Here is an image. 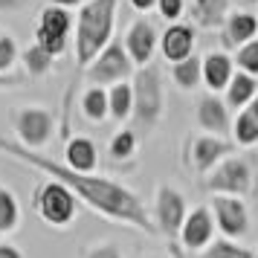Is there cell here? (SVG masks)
<instances>
[{"mask_svg": "<svg viewBox=\"0 0 258 258\" xmlns=\"http://www.w3.org/2000/svg\"><path fill=\"white\" fill-rule=\"evenodd\" d=\"M0 154H9L15 160H24V163L35 165L38 171H44L55 183H61L73 198L79 195L87 206H93L99 215H105L110 221L131 223V226H137L142 232H157L151 218H148V212H145V206H142V200L131 188L119 186V183L107 180V177L79 174V171L67 168L64 163H55V160L44 157L41 151H29L21 142H12V140H6V137H0Z\"/></svg>", "mask_w": 258, "mask_h": 258, "instance_id": "cell-1", "label": "cell"}, {"mask_svg": "<svg viewBox=\"0 0 258 258\" xmlns=\"http://www.w3.org/2000/svg\"><path fill=\"white\" fill-rule=\"evenodd\" d=\"M119 0H84L76 18V61L87 67L110 44Z\"/></svg>", "mask_w": 258, "mask_h": 258, "instance_id": "cell-2", "label": "cell"}, {"mask_svg": "<svg viewBox=\"0 0 258 258\" xmlns=\"http://www.w3.org/2000/svg\"><path fill=\"white\" fill-rule=\"evenodd\" d=\"M131 96H134V107L131 113L137 116L142 128H151L163 113V82L160 73L154 67H140L134 73V84H131Z\"/></svg>", "mask_w": 258, "mask_h": 258, "instance_id": "cell-3", "label": "cell"}, {"mask_svg": "<svg viewBox=\"0 0 258 258\" xmlns=\"http://www.w3.org/2000/svg\"><path fill=\"white\" fill-rule=\"evenodd\" d=\"M131 73H134V64H131L128 52L122 47V41H110V44L87 64V79H90L93 87L119 84V82H125Z\"/></svg>", "mask_w": 258, "mask_h": 258, "instance_id": "cell-4", "label": "cell"}, {"mask_svg": "<svg viewBox=\"0 0 258 258\" xmlns=\"http://www.w3.org/2000/svg\"><path fill=\"white\" fill-rule=\"evenodd\" d=\"M70 29H73V18L67 9H61V6H52L49 3L47 9L41 12L38 18V32H35V44L47 55L52 58H58L67 52V38H70Z\"/></svg>", "mask_w": 258, "mask_h": 258, "instance_id": "cell-5", "label": "cell"}, {"mask_svg": "<svg viewBox=\"0 0 258 258\" xmlns=\"http://www.w3.org/2000/svg\"><path fill=\"white\" fill-rule=\"evenodd\" d=\"M206 188H209V191H215V195L244 198L246 191L252 188V168H249V163H246V160H241V157L221 160V163L209 171Z\"/></svg>", "mask_w": 258, "mask_h": 258, "instance_id": "cell-6", "label": "cell"}, {"mask_svg": "<svg viewBox=\"0 0 258 258\" xmlns=\"http://www.w3.org/2000/svg\"><path fill=\"white\" fill-rule=\"evenodd\" d=\"M35 212L49 226H67L76 218V198L61 183H44L35 195Z\"/></svg>", "mask_w": 258, "mask_h": 258, "instance_id": "cell-7", "label": "cell"}, {"mask_svg": "<svg viewBox=\"0 0 258 258\" xmlns=\"http://www.w3.org/2000/svg\"><path fill=\"white\" fill-rule=\"evenodd\" d=\"M15 131H18L24 148L41 151L52 134V113L47 107H21L15 113Z\"/></svg>", "mask_w": 258, "mask_h": 258, "instance_id": "cell-8", "label": "cell"}, {"mask_svg": "<svg viewBox=\"0 0 258 258\" xmlns=\"http://www.w3.org/2000/svg\"><path fill=\"white\" fill-rule=\"evenodd\" d=\"M212 212H215V223L229 241L241 238L249 232V215L241 198H229V195H215L212 200Z\"/></svg>", "mask_w": 258, "mask_h": 258, "instance_id": "cell-9", "label": "cell"}, {"mask_svg": "<svg viewBox=\"0 0 258 258\" xmlns=\"http://www.w3.org/2000/svg\"><path fill=\"white\" fill-rule=\"evenodd\" d=\"M232 154H235V142H226L221 137H212V134L195 137V140L188 142V163L200 174H209L221 160L232 157Z\"/></svg>", "mask_w": 258, "mask_h": 258, "instance_id": "cell-10", "label": "cell"}, {"mask_svg": "<svg viewBox=\"0 0 258 258\" xmlns=\"http://www.w3.org/2000/svg\"><path fill=\"white\" fill-rule=\"evenodd\" d=\"M157 226H160V232L165 235H177L180 232V226L186 221V198L171 186H160L157 188Z\"/></svg>", "mask_w": 258, "mask_h": 258, "instance_id": "cell-11", "label": "cell"}, {"mask_svg": "<svg viewBox=\"0 0 258 258\" xmlns=\"http://www.w3.org/2000/svg\"><path fill=\"white\" fill-rule=\"evenodd\" d=\"M177 235L186 249H206L215 241V221H212L209 206H198V209L186 212V221Z\"/></svg>", "mask_w": 258, "mask_h": 258, "instance_id": "cell-12", "label": "cell"}, {"mask_svg": "<svg viewBox=\"0 0 258 258\" xmlns=\"http://www.w3.org/2000/svg\"><path fill=\"white\" fill-rule=\"evenodd\" d=\"M125 52L134 67H145L154 58V49H157V29L151 21H137L131 24L128 35H125Z\"/></svg>", "mask_w": 258, "mask_h": 258, "instance_id": "cell-13", "label": "cell"}, {"mask_svg": "<svg viewBox=\"0 0 258 258\" xmlns=\"http://www.w3.org/2000/svg\"><path fill=\"white\" fill-rule=\"evenodd\" d=\"M198 122L200 128L212 134V137H223L226 131L232 128V119H229V110H226V102H221L215 93L203 96L198 105Z\"/></svg>", "mask_w": 258, "mask_h": 258, "instance_id": "cell-14", "label": "cell"}, {"mask_svg": "<svg viewBox=\"0 0 258 258\" xmlns=\"http://www.w3.org/2000/svg\"><path fill=\"white\" fill-rule=\"evenodd\" d=\"M157 44L163 49V58L177 64V61L191 55V49H195V29L186 24H171L163 32V41H157Z\"/></svg>", "mask_w": 258, "mask_h": 258, "instance_id": "cell-15", "label": "cell"}, {"mask_svg": "<svg viewBox=\"0 0 258 258\" xmlns=\"http://www.w3.org/2000/svg\"><path fill=\"white\" fill-rule=\"evenodd\" d=\"M235 64L226 52H209L206 58L200 61V82L206 84L209 90H226V84L232 79Z\"/></svg>", "mask_w": 258, "mask_h": 258, "instance_id": "cell-16", "label": "cell"}, {"mask_svg": "<svg viewBox=\"0 0 258 258\" xmlns=\"http://www.w3.org/2000/svg\"><path fill=\"white\" fill-rule=\"evenodd\" d=\"M67 168L79 171V174H93L96 168V145L87 137H73L67 142V151H64Z\"/></svg>", "mask_w": 258, "mask_h": 258, "instance_id": "cell-17", "label": "cell"}, {"mask_svg": "<svg viewBox=\"0 0 258 258\" xmlns=\"http://www.w3.org/2000/svg\"><path fill=\"white\" fill-rule=\"evenodd\" d=\"M232 134H235V145H255L258 142V93L252 96V102L246 107H241L238 119L232 122Z\"/></svg>", "mask_w": 258, "mask_h": 258, "instance_id": "cell-18", "label": "cell"}, {"mask_svg": "<svg viewBox=\"0 0 258 258\" xmlns=\"http://www.w3.org/2000/svg\"><path fill=\"white\" fill-rule=\"evenodd\" d=\"M258 93V82L246 73H232V79L226 84V105L229 107H246L252 102V96Z\"/></svg>", "mask_w": 258, "mask_h": 258, "instance_id": "cell-19", "label": "cell"}, {"mask_svg": "<svg viewBox=\"0 0 258 258\" xmlns=\"http://www.w3.org/2000/svg\"><path fill=\"white\" fill-rule=\"evenodd\" d=\"M258 35V18L249 12H235L226 21V38L232 44H246Z\"/></svg>", "mask_w": 258, "mask_h": 258, "instance_id": "cell-20", "label": "cell"}, {"mask_svg": "<svg viewBox=\"0 0 258 258\" xmlns=\"http://www.w3.org/2000/svg\"><path fill=\"white\" fill-rule=\"evenodd\" d=\"M226 9H229V0H195V6H191L195 21H200L209 29L226 24Z\"/></svg>", "mask_w": 258, "mask_h": 258, "instance_id": "cell-21", "label": "cell"}, {"mask_svg": "<svg viewBox=\"0 0 258 258\" xmlns=\"http://www.w3.org/2000/svg\"><path fill=\"white\" fill-rule=\"evenodd\" d=\"M131 107H134V96H131V84L128 82H119L110 84L107 90V113L113 119H128L131 116Z\"/></svg>", "mask_w": 258, "mask_h": 258, "instance_id": "cell-22", "label": "cell"}, {"mask_svg": "<svg viewBox=\"0 0 258 258\" xmlns=\"http://www.w3.org/2000/svg\"><path fill=\"white\" fill-rule=\"evenodd\" d=\"M21 223V206L9 188L0 186V235L15 232V226Z\"/></svg>", "mask_w": 258, "mask_h": 258, "instance_id": "cell-23", "label": "cell"}, {"mask_svg": "<svg viewBox=\"0 0 258 258\" xmlns=\"http://www.w3.org/2000/svg\"><path fill=\"white\" fill-rule=\"evenodd\" d=\"M82 110L90 122H105V116H107V90L105 87H90V90H84Z\"/></svg>", "mask_w": 258, "mask_h": 258, "instance_id": "cell-24", "label": "cell"}, {"mask_svg": "<svg viewBox=\"0 0 258 258\" xmlns=\"http://www.w3.org/2000/svg\"><path fill=\"white\" fill-rule=\"evenodd\" d=\"M171 76H174V82L180 84L183 90H195L200 84V61L195 58V55L177 61V64H171Z\"/></svg>", "mask_w": 258, "mask_h": 258, "instance_id": "cell-25", "label": "cell"}, {"mask_svg": "<svg viewBox=\"0 0 258 258\" xmlns=\"http://www.w3.org/2000/svg\"><path fill=\"white\" fill-rule=\"evenodd\" d=\"M203 258H252V249L235 244L229 238H218V241H212V244L206 246Z\"/></svg>", "mask_w": 258, "mask_h": 258, "instance_id": "cell-26", "label": "cell"}, {"mask_svg": "<svg viewBox=\"0 0 258 258\" xmlns=\"http://www.w3.org/2000/svg\"><path fill=\"white\" fill-rule=\"evenodd\" d=\"M232 64H238V73H246V76L255 79L258 76V38L241 44V49H238V55H235Z\"/></svg>", "mask_w": 258, "mask_h": 258, "instance_id": "cell-27", "label": "cell"}, {"mask_svg": "<svg viewBox=\"0 0 258 258\" xmlns=\"http://www.w3.org/2000/svg\"><path fill=\"white\" fill-rule=\"evenodd\" d=\"M52 55H47L44 49L38 47V44H32V47L24 52V64L26 70L32 73V76H44V73H49V67H52Z\"/></svg>", "mask_w": 258, "mask_h": 258, "instance_id": "cell-28", "label": "cell"}, {"mask_svg": "<svg viewBox=\"0 0 258 258\" xmlns=\"http://www.w3.org/2000/svg\"><path fill=\"white\" fill-rule=\"evenodd\" d=\"M134 151H137L134 131H119V134H113V140H110V157L113 160H128V157H134Z\"/></svg>", "mask_w": 258, "mask_h": 258, "instance_id": "cell-29", "label": "cell"}, {"mask_svg": "<svg viewBox=\"0 0 258 258\" xmlns=\"http://www.w3.org/2000/svg\"><path fill=\"white\" fill-rule=\"evenodd\" d=\"M18 61V41L12 35H0V73H9Z\"/></svg>", "mask_w": 258, "mask_h": 258, "instance_id": "cell-30", "label": "cell"}, {"mask_svg": "<svg viewBox=\"0 0 258 258\" xmlns=\"http://www.w3.org/2000/svg\"><path fill=\"white\" fill-rule=\"evenodd\" d=\"M154 9L163 15L165 21H177V18H183V12H186V0H157Z\"/></svg>", "mask_w": 258, "mask_h": 258, "instance_id": "cell-31", "label": "cell"}, {"mask_svg": "<svg viewBox=\"0 0 258 258\" xmlns=\"http://www.w3.org/2000/svg\"><path fill=\"white\" fill-rule=\"evenodd\" d=\"M87 258H122V255H119V249H116V246L102 244V246H93V249L87 252Z\"/></svg>", "mask_w": 258, "mask_h": 258, "instance_id": "cell-32", "label": "cell"}, {"mask_svg": "<svg viewBox=\"0 0 258 258\" xmlns=\"http://www.w3.org/2000/svg\"><path fill=\"white\" fill-rule=\"evenodd\" d=\"M29 0H0V12H18V9H24Z\"/></svg>", "mask_w": 258, "mask_h": 258, "instance_id": "cell-33", "label": "cell"}, {"mask_svg": "<svg viewBox=\"0 0 258 258\" xmlns=\"http://www.w3.org/2000/svg\"><path fill=\"white\" fill-rule=\"evenodd\" d=\"M0 258H24V252L12 244H0Z\"/></svg>", "mask_w": 258, "mask_h": 258, "instance_id": "cell-34", "label": "cell"}, {"mask_svg": "<svg viewBox=\"0 0 258 258\" xmlns=\"http://www.w3.org/2000/svg\"><path fill=\"white\" fill-rule=\"evenodd\" d=\"M154 3H157V0H131V6H134L137 12H151Z\"/></svg>", "mask_w": 258, "mask_h": 258, "instance_id": "cell-35", "label": "cell"}, {"mask_svg": "<svg viewBox=\"0 0 258 258\" xmlns=\"http://www.w3.org/2000/svg\"><path fill=\"white\" fill-rule=\"evenodd\" d=\"M52 6H61V9H70V6H82L84 0H49Z\"/></svg>", "mask_w": 258, "mask_h": 258, "instance_id": "cell-36", "label": "cell"}, {"mask_svg": "<svg viewBox=\"0 0 258 258\" xmlns=\"http://www.w3.org/2000/svg\"><path fill=\"white\" fill-rule=\"evenodd\" d=\"M246 3H258V0H246Z\"/></svg>", "mask_w": 258, "mask_h": 258, "instance_id": "cell-37", "label": "cell"}, {"mask_svg": "<svg viewBox=\"0 0 258 258\" xmlns=\"http://www.w3.org/2000/svg\"><path fill=\"white\" fill-rule=\"evenodd\" d=\"M252 258H258V252H252Z\"/></svg>", "mask_w": 258, "mask_h": 258, "instance_id": "cell-38", "label": "cell"}]
</instances>
